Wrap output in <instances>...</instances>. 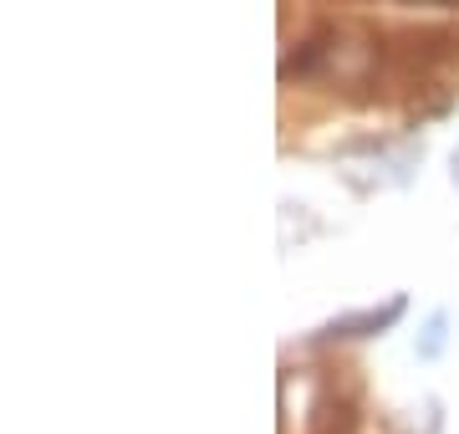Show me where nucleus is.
Listing matches in <instances>:
<instances>
[{
    "label": "nucleus",
    "mask_w": 459,
    "mask_h": 434,
    "mask_svg": "<svg viewBox=\"0 0 459 434\" xmlns=\"http://www.w3.org/2000/svg\"><path fill=\"white\" fill-rule=\"evenodd\" d=\"M444 327H449V317H444V312H434V317H429V327H424V343H419V358H439V352H444Z\"/></svg>",
    "instance_id": "2"
},
{
    "label": "nucleus",
    "mask_w": 459,
    "mask_h": 434,
    "mask_svg": "<svg viewBox=\"0 0 459 434\" xmlns=\"http://www.w3.org/2000/svg\"><path fill=\"white\" fill-rule=\"evenodd\" d=\"M403 307H409V297L398 291V297H388L383 307H368V312H347V317H332L327 327H322V337H377V333H388V327L403 317Z\"/></svg>",
    "instance_id": "1"
},
{
    "label": "nucleus",
    "mask_w": 459,
    "mask_h": 434,
    "mask_svg": "<svg viewBox=\"0 0 459 434\" xmlns=\"http://www.w3.org/2000/svg\"><path fill=\"white\" fill-rule=\"evenodd\" d=\"M455 184H459V149H455Z\"/></svg>",
    "instance_id": "3"
}]
</instances>
